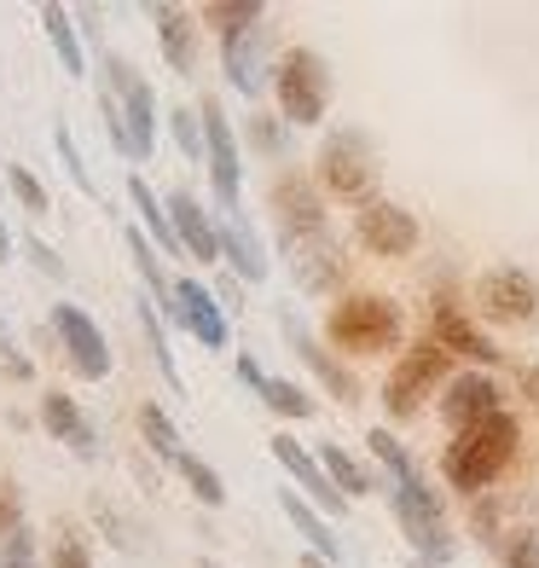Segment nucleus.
I'll return each instance as SVG.
<instances>
[{
	"mask_svg": "<svg viewBox=\"0 0 539 568\" xmlns=\"http://www.w3.org/2000/svg\"><path fill=\"white\" fill-rule=\"evenodd\" d=\"M262 400H267V406L278 412V418H291V424L314 418V400H307V389H296V383H285V377H267Z\"/></svg>",
	"mask_w": 539,
	"mask_h": 568,
	"instance_id": "obj_33",
	"label": "nucleus"
},
{
	"mask_svg": "<svg viewBox=\"0 0 539 568\" xmlns=\"http://www.w3.org/2000/svg\"><path fill=\"white\" fill-rule=\"evenodd\" d=\"M203 18H210L221 36H233V30H250V23H262L267 7H262V0H210V7H203Z\"/></svg>",
	"mask_w": 539,
	"mask_h": 568,
	"instance_id": "obj_32",
	"label": "nucleus"
},
{
	"mask_svg": "<svg viewBox=\"0 0 539 568\" xmlns=\"http://www.w3.org/2000/svg\"><path fill=\"white\" fill-rule=\"evenodd\" d=\"M221 64H226V82H233L244 99L262 93V23H250V30H233L221 36Z\"/></svg>",
	"mask_w": 539,
	"mask_h": 568,
	"instance_id": "obj_21",
	"label": "nucleus"
},
{
	"mask_svg": "<svg viewBox=\"0 0 539 568\" xmlns=\"http://www.w3.org/2000/svg\"><path fill=\"white\" fill-rule=\"evenodd\" d=\"M7 255H12V232L0 226V262H7Z\"/></svg>",
	"mask_w": 539,
	"mask_h": 568,
	"instance_id": "obj_46",
	"label": "nucleus"
},
{
	"mask_svg": "<svg viewBox=\"0 0 539 568\" xmlns=\"http://www.w3.org/2000/svg\"><path fill=\"white\" fill-rule=\"evenodd\" d=\"M0 366H7V377H30V359H18V348H7V343H0Z\"/></svg>",
	"mask_w": 539,
	"mask_h": 568,
	"instance_id": "obj_43",
	"label": "nucleus"
},
{
	"mask_svg": "<svg viewBox=\"0 0 539 568\" xmlns=\"http://www.w3.org/2000/svg\"><path fill=\"white\" fill-rule=\"evenodd\" d=\"M128 250H134V267H140V278H145V296L157 302V307L169 302V314H174V284H169V273H163V262H157V250L140 239V226H128Z\"/></svg>",
	"mask_w": 539,
	"mask_h": 568,
	"instance_id": "obj_29",
	"label": "nucleus"
},
{
	"mask_svg": "<svg viewBox=\"0 0 539 568\" xmlns=\"http://www.w3.org/2000/svg\"><path fill=\"white\" fill-rule=\"evenodd\" d=\"M140 435H145V453H151V458H169V464L186 458V447H180V435H174L169 412H163L157 400H140Z\"/></svg>",
	"mask_w": 539,
	"mask_h": 568,
	"instance_id": "obj_27",
	"label": "nucleus"
},
{
	"mask_svg": "<svg viewBox=\"0 0 539 568\" xmlns=\"http://www.w3.org/2000/svg\"><path fill=\"white\" fill-rule=\"evenodd\" d=\"M267 447H273V458L285 464V470H291V481L302 487L307 499H314V510H319V516H343V510H348V499L337 494V481L325 476V464H319V453H307V447L296 442V435H273Z\"/></svg>",
	"mask_w": 539,
	"mask_h": 568,
	"instance_id": "obj_14",
	"label": "nucleus"
},
{
	"mask_svg": "<svg viewBox=\"0 0 539 568\" xmlns=\"http://www.w3.org/2000/svg\"><path fill=\"white\" fill-rule=\"evenodd\" d=\"M435 343H441L447 354H458V359H470V366H499V343L487 337V331L458 307L452 296H435Z\"/></svg>",
	"mask_w": 539,
	"mask_h": 568,
	"instance_id": "obj_15",
	"label": "nucleus"
},
{
	"mask_svg": "<svg viewBox=\"0 0 539 568\" xmlns=\"http://www.w3.org/2000/svg\"><path fill=\"white\" fill-rule=\"evenodd\" d=\"M163 210H169V226H174V239L192 262H221V226L203 215V203L192 192H169Z\"/></svg>",
	"mask_w": 539,
	"mask_h": 568,
	"instance_id": "obj_17",
	"label": "nucleus"
},
{
	"mask_svg": "<svg viewBox=\"0 0 539 568\" xmlns=\"http://www.w3.org/2000/svg\"><path fill=\"white\" fill-rule=\"evenodd\" d=\"M134 307H140V331H145V343H151V359H157V372L169 377V389H186V377H180L174 354H169V331H163V314H157V302H151V296H140Z\"/></svg>",
	"mask_w": 539,
	"mask_h": 568,
	"instance_id": "obj_28",
	"label": "nucleus"
},
{
	"mask_svg": "<svg viewBox=\"0 0 539 568\" xmlns=\"http://www.w3.org/2000/svg\"><path fill=\"white\" fill-rule=\"evenodd\" d=\"M203 568H221V562H210V557H203Z\"/></svg>",
	"mask_w": 539,
	"mask_h": 568,
	"instance_id": "obj_48",
	"label": "nucleus"
},
{
	"mask_svg": "<svg viewBox=\"0 0 539 568\" xmlns=\"http://www.w3.org/2000/svg\"><path fill=\"white\" fill-rule=\"evenodd\" d=\"M41 424H47V435L70 442V453H75V458H93V453H99L93 424L82 418V406H75L64 389H47V400H41Z\"/></svg>",
	"mask_w": 539,
	"mask_h": 568,
	"instance_id": "obj_22",
	"label": "nucleus"
},
{
	"mask_svg": "<svg viewBox=\"0 0 539 568\" xmlns=\"http://www.w3.org/2000/svg\"><path fill=\"white\" fill-rule=\"evenodd\" d=\"M319 464H325V476L337 481V494L343 499H359V494H372V476H366V464H354L337 442H325L319 447Z\"/></svg>",
	"mask_w": 539,
	"mask_h": 568,
	"instance_id": "obj_30",
	"label": "nucleus"
},
{
	"mask_svg": "<svg viewBox=\"0 0 539 568\" xmlns=\"http://www.w3.org/2000/svg\"><path fill=\"white\" fill-rule=\"evenodd\" d=\"M278 250L291 255V273L307 296H325V291H337L343 284V244L330 239V226L325 232H302V239H278Z\"/></svg>",
	"mask_w": 539,
	"mask_h": 568,
	"instance_id": "obj_10",
	"label": "nucleus"
},
{
	"mask_svg": "<svg viewBox=\"0 0 539 568\" xmlns=\"http://www.w3.org/2000/svg\"><path fill=\"white\" fill-rule=\"evenodd\" d=\"M447 366H452V354L435 343V337H424L418 348H406V354L395 359L389 383H383V406H389V418H400V424L418 418V400L447 377Z\"/></svg>",
	"mask_w": 539,
	"mask_h": 568,
	"instance_id": "obj_6",
	"label": "nucleus"
},
{
	"mask_svg": "<svg viewBox=\"0 0 539 568\" xmlns=\"http://www.w3.org/2000/svg\"><path fill=\"white\" fill-rule=\"evenodd\" d=\"M157 41H163L169 70H180V75H192V70H197V36H192V18H186V12L157 7Z\"/></svg>",
	"mask_w": 539,
	"mask_h": 568,
	"instance_id": "obj_24",
	"label": "nucleus"
},
{
	"mask_svg": "<svg viewBox=\"0 0 539 568\" xmlns=\"http://www.w3.org/2000/svg\"><path fill=\"white\" fill-rule=\"evenodd\" d=\"M517 442H522V424L510 418V412H494V418H481L470 429L452 435V447L441 453V476L452 494H487L505 470L510 458H517Z\"/></svg>",
	"mask_w": 539,
	"mask_h": 568,
	"instance_id": "obj_2",
	"label": "nucleus"
},
{
	"mask_svg": "<svg viewBox=\"0 0 539 568\" xmlns=\"http://www.w3.org/2000/svg\"><path fill=\"white\" fill-rule=\"evenodd\" d=\"M273 88H278V111L296 128H314L325 122V105H330V70L314 47H291L285 59L273 64Z\"/></svg>",
	"mask_w": 539,
	"mask_h": 568,
	"instance_id": "obj_5",
	"label": "nucleus"
},
{
	"mask_svg": "<svg viewBox=\"0 0 539 568\" xmlns=\"http://www.w3.org/2000/svg\"><path fill=\"white\" fill-rule=\"evenodd\" d=\"M372 453H377V464H383V476H389V505H395V523H400V534L413 539V551L424 557V562H452V528H447V510H441V499L429 494V481H424V470L413 464V453H406L389 429H372Z\"/></svg>",
	"mask_w": 539,
	"mask_h": 568,
	"instance_id": "obj_1",
	"label": "nucleus"
},
{
	"mask_svg": "<svg viewBox=\"0 0 539 568\" xmlns=\"http://www.w3.org/2000/svg\"><path fill=\"white\" fill-rule=\"evenodd\" d=\"M302 568H330L325 557H302Z\"/></svg>",
	"mask_w": 539,
	"mask_h": 568,
	"instance_id": "obj_47",
	"label": "nucleus"
},
{
	"mask_svg": "<svg viewBox=\"0 0 539 568\" xmlns=\"http://www.w3.org/2000/svg\"><path fill=\"white\" fill-rule=\"evenodd\" d=\"M7 186H12V197L23 203L30 215H47V186L35 180V169H23V163H7Z\"/></svg>",
	"mask_w": 539,
	"mask_h": 568,
	"instance_id": "obj_34",
	"label": "nucleus"
},
{
	"mask_svg": "<svg viewBox=\"0 0 539 568\" xmlns=\"http://www.w3.org/2000/svg\"><path fill=\"white\" fill-rule=\"evenodd\" d=\"M0 568H35V534L18 528L7 546H0Z\"/></svg>",
	"mask_w": 539,
	"mask_h": 568,
	"instance_id": "obj_38",
	"label": "nucleus"
},
{
	"mask_svg": "<svg viewBox=\"0 0 539 568\" xmlns=\"http://www.w3.org/2000/svg\"><path fill=\"white\" fill-rule=\"evenodd\" d=\"M53 568H93L88 546L75 534H59V546H53Z\"/></svg>",
	"mask_w": 539,
	"mask_h": 568,
	"instance_id": "obj_40",
	"label": "nucleus"
},
{
	"mask_svg": "<svg viewBox=\"0 0 539 568\" xmlns=\"http://www.w3.org/2000/svg\"><path fill=\"white\" fill-rule=\"evenodd\" d=\"M494 412H505V406H499V383H494V377L465 372V377H452V383H447L441 418L452 424V435H458V429H470V424H481V418H494Z\"/></svg>",
	"mask_w": 539,
	"mask_h": 568,
	"instance_id": "obj_18",
	"label": "nucleus"
},
{
	"mask_svg": "<svg viewBox=\"0 0 539 568\" xmlns=\"http://www.w3.org/2000/svg\"><path fill=\"white\" fill-rule=\"evenodd\" d=\"M522 395L539 406V366H528V372H522Z\"/></svg>",
	"mask_w": 539,
	"mask_h": 568,
	"instance_id": "obj_45",
	"label": "nucleus"
},
{
	"mask_svg": "<svg viewBox=\"0 0 539 568\" xmlns=\"http://www.w3.org/2000/svg\"><path fill=\"white\" fill-rule=\"evenodd\" d=\"M238 377L250 383V389H255V395H262V389H267V377H262V372H255V359H250V354H238Z\"/></svg>",
	"mask_w": 539,
	"mask_h": 568,
	"instance_id": "obj_44",
	"label": "nucleus"
},
{
	"mask_svg": "<svg viewBox=\"0 0 539 568\" xmlns=\"http://www.w3.org/2000/svg\"><path fill=\"white\" fill-rule=\"evenodd\" d=\"M111 70V93H116V105H122V122H128V140H134V163L151 158V140H157V122H151V88L140 82V70L128 64V59H105Z\"/></svg>",
	"mask_w": 539,
	"mask_h": 568,
	"instance_id": "obj_13",
	"label": "nucleus"
},
{
	"mask_svg": "<svg viewBox=\"0 0 539 568\" xmlns=\"http://www.w3.org/2000/svg\"><path fill=\"white\" fill-rule=\"evenodd\" d=\"M174 325H186L203 348H226V307L210 284H197V278L174 284Z\"/></svg>",
	"mask_w": 539,
	"mask_h": 568,
	"instance_id": "obj_16",
	"label": "nucleus"
},
{
	"mask_svg": "<svg viewBox=\"0 0 539 568\" xmlns=\"http://www.w3.org/2000/svg\"><path fill=\"white\" fill-rule=\"evenodd\" d=\"M128 197H134V215L145 221V232H151V239H157L169 255H180V239H174V226H169V210L157 203V192H151L140 174H128Z\"/></svg>",
	"mask_w": 539,
	"mask_h": 568,
	"instance_id": "obj_26",
	"label": "nucleus"
},
{
	"mask_svg": "<svg viewBox=\"0 0 539 568\" xmlns=\"http://www.w3.org/2000/svg\"><path fill=\"white\" fill-rule=\"evenodd\" d=\"M23 250H30V262H35V267H41L47 278H64V262H59V255H53V250H47L41 239H30V244H23Z\"/></svg>",
	"mask_w": 539,
	"mask_h": 568,
	"instance_id": "obj_41",
	"label": "nucleus"
},
{
	"mask_svg": "<svg viewBox=\"0 0 539 568\" xmlns=\"http://www.w3.org/2000/svg\"><path fill=\"white\" fill-rule=\"evenodd\" d=\"M267 210L278 221V239H302V232H325V203H319V186L302 174H278L267 186Z\"/></svg>",
	"mask_w": 539,
	"mask_h": 568,
	"instance_id": "obj_12",
	"label": "nucleus"
},
{
	"mask_svg": "<svg viewBox=\"0 0 539 568\" xmlns=\"http://www.w3.org/2000/svg\"><path fill=\"white\" fill-rule=\"evenodd\" d=\"M278 510H285V516H291V528L307 539V546H314V557H325L330 568H337V557H343V539L330 534V523H325V516H319L314 505H307L302 494H278Z\"/></svg>",
	"mask_w": 539,
	"mask_h": 568,
	"instance_id": "obj_23",
	"label": "nucleus"
},
{
	"mask_svg": "<svg viewBox=\"0 0 539 568\" xmlns=\"http://www.w3.org/2000/svg\"><path fill=\"white\" fill-rule=\"evenodd\" d=\"M354 232H359V244H366L372 255H383V262H400V255L418 250V215L400 210V203H389V197L366 203V210L354 215Z\"/></svg>",
	"mask_w": 539,
	"mask_h": 568,
	"instance_id": "obj_11",
	"label": "nucleus"
},
{
	"mask_svg": "<svg viewBox=\"0 0 539 568\" xmlns=\"http://www.w3.org/2000/svg\"><path fill=\"white\" fill-rule=\"evenodd\" d=\"M325 337L343 354H389L400 343V307L389 296H343L325 320Z\"/></svg>",
	"mask_w": 539,
	"mask_h": 568,
	"instance_id": "obj_3",
	"label": "nucleus"
},
{
	"mask_svg": "<svg viewBox=\"0 0 539 568\" xmlns=\"http://www.w3.org/2000/svg\"><path fill=\"white\" fill-rule=\"evenodd\" d=\"M499 568H539V539H533V534H517V539L505 546V562H499Z\"/></svg>",
	"mask_w": 539,
	"mask_h": 568,
	"instance_id": "obj_39",
	"label": "nucleus"
},
{
	"mask_svg": "<svg viewBox=\"0 0 539 568\" xmlns=\"http://www.w3.org/2000/svg\"><path fill=\"white\" fill-rule=\"evenodd\" d=\"M41 30H47V41H53V53H59L64 75H82V70H88V64H82V41H75V18H70V7L47 0V7H41Z\"/></svg>",
	"mask_w": 539,
	"mask_h": 568,
	"instance_id": "obj_25",
	"label": "nucleus"
},
{
	"mask_svg": "<svg viewBox=\"0 0 539 568\" xmlns=\"http://www.w3.org/2000/svg\"><path fill=\"white\" fill-rule=\"evenodd\" d=\"M250 140L262 158H278L285 151V128H278V116H250Z\"/></svg>",
	"mask_w": 539,
	"mask_h": 568,
	"instance_id": "obj_36",
	"label": "nucleus"
},
{
	"mask_svg": "<svg viewBox=\"0 0 539 568\" xmlns=\"http://www.w3.org/2000/svg\"><path fill=\"white\" fill-rule=\"evenodd\" d=\"M221 255L233 262V273L244 278V284H262L267 278V244H262V232L250 226V215L238 210V215H221Z\"/></svg>",
	"mask_w": 539,
	"mask_h": 568,
	"instance_id": "obj_19",
	"label": "nucleus"
},
{
	"mask_svg": "<svg viewBox=\"0 0 539 568\" xmlns=\"http://www.w3.org/2000/svg\"><path fill=\"white\" fill-rule=\"evenodd\" d=\"M53 337H59V348H64V359H70V372H75V377H88V383L111 377L105 331H99L75 302H59V307H53Z\"/></svg>",
	"mask_w": 539,
	"mask_h": 568,
	"instance_id": "obj_8",
	"label": "nucleus"
},
{
	"mask_svg": "<svg viewBox=\"0 0 539 568\" xmlns=\"http://www.w3.org/2000/svg\"><path fill=\"white\" fill-rule=\"evenodd\" d=\"M203 116V145H210V186H215V203H221V215H238V186H244V174H238V145H233V122H226L221 111V99H203L197 105Z\"/></svg>",
	"mask_w": 539,
	"mask_h": 568,
	"instance_id": "obj_7",
	"label": "nucleus"
},
{
	"mask_svg": "<svg viewBox=\"0 0 539 568\" xmlns=\"http://www.w3.org/2000/svg\"><path fill=\"white\" fill-rule=\"evenodd\" d=\"M23 523H18V499H12V487L0 481V539H12Z\"/></svg>",
	"mask_w": 539,
	"mask_h": 568,
	"instance_id": "obj_42",
	"label": "nucleus"
},
{
	"mask_svg": "<svg viewBox=\"0 0 539 568\" xmlns=\"http://www.w3.org/2000/svg\"><path fill=\"white\" fill-rule=\"evenodd\" d=\"M53 145H59V158H64V169H70V180L82 192H93V174L82 169V151H75V140H70V128H53Z\"/></svg>",
	"mask_w": 539,
	"mask_h": 568,
	"instance_id": "obj_37",
	"label": "nucleus"
},
{
	"mask_svg": "<svg viewBox=\"0 0 539 568\" xmlns=\"http://www.w3.org/2000/svg\"><path fill=\"white\" fill-rule=\"evenodd\" d=\"M169 122H174V140H180V151H186V158H210V145H203V116H197V111L174 105Z\"/></svg>",
	"mask_w": 539,
	"mask_h": 568,
	"instance_id": "obj_35",
	"label": "nucleus"
},
{
	"mask_svg": "<svg viewBox=\"0 0 539 568\" xmlns=\"http://www.w3.org/2000/svg\"><path fill=\"white\" fill-rule=\"evenodd\" d=\"M285 337H291V348L302 354V366H307V372H314V377H319V383H325V389H330V395H337L343 406H354V400H359V377H354V372L343 366V359H337V354H325V348H319L314 337H307V331H302L296 320H285Z\"/></svg>",
	"mask_w": 539,
	"mask_h": 568,
	"instance_id": "obj_20",
	"label": "nucleus"
},
{
	"mask_svg": "<svg viewBox=\"0 0 539 568\" xmlns=\"http://www.w3.org/2000/svg\"><path fill=\"white\" fill-rule=\"evenodd\" d=\"M476 307L494 325H528V320H539V284L522 267H494L476 284Z\"/></svg>",
	"mask_w": 539,
	"mask_h": 568,
	"instance_id": "obj_9",
	"label": "nucleus"
},
{
	"mask_svg": "<svg viewBox=\"0 0 539 568\" xmlns=\"http://www.w3.org/2000/svg\"><path fill=\"white\" fill-rule=\"evenodd\" d=\"M174 470L186 476V487H192V499H197V505H210V510H221V505H226V481H221V476L210 470V464L197 458V453H186V458L174 464Z\"/></svg>",
	"mask_w": 539,
	"mask_h": 568,
	"instance_id": "obj_31",
	"label": "nucleus"
},
{
	"mask_svg": "<svg viewBox=\"0 0 539 568\" xmlns=\"http://www.w3.org/2000/svg\"><path fill=\"white\" fill-rule=\"evenodd\" d=\"M319 186L330 197H343V203H377L372 186H377V151L372 140L359 134V128H337V134H325L319 145Z\"/></svg>",
	"mask_w": 539,
	"mask_h": 568,
	"instance_id": "obj_4",
	"label": "nucleus"
}]
</instances>
